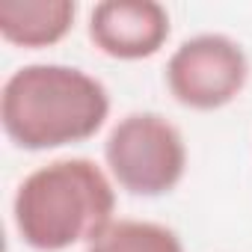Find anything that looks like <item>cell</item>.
<instances>
[{"label":"cell","instance_id":"6","mask_svg":"<svg viewBox=\"0 0 252 252\" xmlns=\"http://www.w3.org/2000/svg\"><path fill=\"white\" fill-rule=\"evenodd\" d=\"M77 3L71 0H3L0 3V36L27 51L63 42L74 27Z\"/></svg>","mask_w":252,"mask_h":252},{"label":"cell","instance_id":"4","mask_svg":"<svg viewBox=\"0 0 252 252\" xmlns=\"http://www.w3.org/2000/svg\"><path fill=\"white\" fill-rule=\"evenodd\" d=\"M163 80L181 107L202 113L220 110L246 89L249 57L225 33H199L169 54Z\"/></svg>","mask_w":252,"mask_h":252},{"label":"cell","instance_id":"1","mask_svg":"<svg viewBox=\"0 0 252 252\" xmlns=\"http://www.w3.org/2000/svg\"><path fill=\"white\" fill-rule=\"evenodd\" d=\"M110 119L107 86L65 63L15 68L0 92L3 134L24 152H51L92 140Z\"/></svg>","mask_w":252,"mask_h":252},{"label":"cell","instance_id":"7","mask_svg":"<svg viewBox=\"0 0 252 252\" xmlns=\"http://www.w3.org/2000/svg\"><path fill=\"white\" fill-rule=\"evenodd\" d=\"M86 252H184V243L163 222L119 217L86 246Z\"/></svg>","mask_w":252,"mask_h":252},{"label":"cell","instance_id":"5","mask_svg":"<svg viewBox=\"0 0 252 252\" xmlns=\"http://www.w3.org/2000/svg\"><path fill=\"white\" fill-rule=\"evenodd\" d=\"M169 33L172 18L158 0H104L89 12V39L110 60H149Z\"/></svg>","mask_w":252,"mask_h":252},{"label":"cell","instance_id":"3","mask_svg":"<svg viewBox=\"0 0 252 252\" xmlns=\"http://www.w3.org/2000/svg\"><path fill=\"white\" fill-rule=\"evenodd\" d=\"M104 169L131 196L172 193L187 172V143L178 125L155 110L122 116L104 140Z\"/></svg>","mask_w":252,"mask_h":252},{"label":"cell","instance_id":"2","mask_svg":"<svg viewBox=\"0 0 252 252\" xmlns=\"http://www.w3.org/2000/svg\"><path fill=\"white\" fill-rule=\"evenodd\" d=\"M116 220V184L89 158H60L33 169L15 190L12 222L36 252L92 243Z\"/></svg>","mask_w":252,"mask_h":252}]
</instances>
